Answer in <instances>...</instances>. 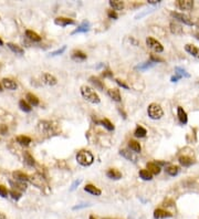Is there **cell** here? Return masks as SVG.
Returning <instances> with one entry per match:
<instances>
[{
    "mask_svg": "<svg viewBox=\"0 0 199 219\" xmlns=\"http://www.w3.org/2000/svg\"><path fill=\"white\" fill-rule=\"evenodd\" d=\"M170 217H173V214L166 212L164 209H156L154 212V218L156 219H165V218H170Z\"/></svg>",
    "mask_w": 199,
    "mask_h": 219,
    "instance_id": "cell-12",
    "label": "cell"
},
{
    "mask_svg": "<svg viewBox=\"0 0 199 219\" xmlns=\"http://www.w3.org/2000/svg\"><path fill=\"white\" fill-rule=\"evenodd\" d=\"M0 219H7V217H6L5 214H2V212H0Z\"/></svg>",
    "mask_w": 199,
    "mask_h": 219,
    "instance_id": "cell-51",
    "label": "cell"
},
{
    "mask_svg": "<svg viewBox=\"0 0 199 219\" xmlns=\"http://www.w3.org/2000/svg\"><path fill=\"white\" fill-rule=\"evenodd\" d=\"M178 162H179V164H180L182 166H184V167L192 166V164L195 163L194 159H192L190 156H187V155H183V156H180L178 158Z\"/></svg>",
    "mask_w": 199,
    "mask_h": 219,
    "instance_id": "cell-16",
    "label": "cell"
},
{
    "mask_svg": "<svg viewBox=\"0 0 199 219\" xmlns=\"http://www.w3.org/2000/svg\"><path fill=\"white\" fill-rule=\"evenodd\" d=\"M23 157H25V163L28 164L29 166H33L35 164V161H34V158L32 157V155H31L29 152H25V154H23Z\"/></svg>",
    "mask_w": 199,
    "mask_h": 219,
    "instance_id": "cell-37",
    "label": "cell"
},
{
    "mask_svg": "<svg viewBox=\"0 0 199 219\" xmlns=\"http://www.w3.org/2000/svg\"><path fill=\"white\" fill-rule=\"evenodd\" d=\"M81 95L83 96L84 100L92 104H98L101 102V98L98 96V94L92 88L88 85H82L81 86Z\"/></svg>",
    "mask_w": 199,
    "mask_h": 219,
    "instance_id": "cell-1",
    "label": "cell"
},
{
    "mask_svg": "<svg viewBox=\"0 0 199 219\" xmlns=\"http://www.w3.org/2000/svg\"><path fill=\"white\" fill-rule=\"evenodd\" d=\"M195 38H196L197 40H199V32H196V33H195Z\"/></svg>",
    "mask_w": 199,
    "mask_h": 219,
    "instance_id": "cell-52",
    "label": "cell"
},
{
    "mask_svg": "<svg viewBox=\"0 0 199 219\" xmlns=\"http://www.w3.org/2000/svg\"><path fill=\"white\" fill-rule=\"evenodd\" d=\"M25 35H27L30 40L34 41V42H39V41H41L40 35H39L38 33H35L34 31H32V30H27L25 31Z\"/></svg>",
    "mask_w": 199,
    "mask_h": 219,
    "instance_id": "cell-30",
    "label": "cell"
},
{
    "mask_svg": "<svg viewBox=\"0 0 199 219\" xmlns=\"http://www.w3.org/2000/svg\"><path fill=\"white\" fill-rule=\"evenodd\" d=\"M12 176L15 177V179L16 180H18V181H25V180H28L29 179L28 175L25 174V173H22V171H13Z\"/></svg>",
    "mask_w": 199,
    "mask_h": 219,
    "instance_id": "cell-28",
    "label": "cell"
},
{
    "mask_svg": "<svg viewBox=\"0 0 199 219\" xmlns=\"http://www.w3.org/2000/svg\"><path fill=\"white\" fill-rule=\"evenodd\" d=\"M66 50V45H63L62 48L61 49H58V50H56V51H53V52H51L50 53V56L51 57H56V56H60V54H62L64 51Z\"/></svg>",
    "mask_w": 199,
    "mask_h": 219,
    "instance_id": "cell-40",
    "label": "cell"
},
{
    "mask_svg": "<svg viewBox=\"0 0 199 219\" xmlns=\"http://www.w3.org/2000/svg\"><path fill=\"white\" fill-rule=\"evenodd\" d=\"M151 61L152 62H154V63H157V62H163V59H161V58H158V57H155V56H153L152 54L151 56Z\"/></svg>",
    "mask_w": 199,
    "mask_h": 219,
    "instance_id": "cell-44",
    "label": "cell"
},
{
    "mask_svg": "<svg viewBox=\"0 0 199 219\" xmlns=\"http://www.w3.org/2000/svg\"><path fill=\"white\" fill-rule=\"evenodd\" d=\"M8 132V127L7 125H0V134H2V135H6Z\"/></svg>",
    "mask_w": 199,
    "mask_h": 219,
    "instance_id": "cell-45",
    "label": "cell"
},
{
    "mask_svg": "<svg viewBox=\"0 0 199 219\" xmlns=\"http://www.w3.org/2000/svg\"><path fill=\"white\" fill-rule=\"evenodd\" d=\"M19 107H20L23 112H31V110H32V107L30 106V104L27 103L25 100H21V101L19 102Z\"/></svg>",
    "mask_w": 199,
    "mask_h": 219,
    "instance_id": "cell-39",
    "label": "cell"
},
{
    "mask_svg": "<svg viewBox=\"0 0 199 219\" xmlns=\"http://www.w3.org/2000/svg\"><path fill=\"white\" fill-rule=\"evenodd\" d=\"M180 79H182V78H180V76H179V75H177V74H175V75H173V76H171L170 81H171V82H177V81H178V80H180Z\"/></svg>",
    "mask_w": 199,
    "mask_h": 219,
    "instance_id": "cell-48",
    "label": "cell"
},
{
    "mask_svg": "<svg viewBox=\"0 0 199 219\" xmlns=\"http://www.w3.org/2000/svg\"><path fill=\"white\" fill-rule=\"evenodd\" d=\"M88 219H95V218H94L93 216H90V218H88Z\"/></svg>",
    "mask_w": 199,
    "mask_h": 219,
    "instance_id": "cell-56",
    "label": "cell"
},
{
    "mask_svg": "<svg viewBox=\"0 0 199 219\" xmlns=\"http://www.w3.org/2000/svg\"><path fill=\"white\" fill-rule=\"evenodd\" d=\"M185 51L188 52L190 56H192L194 58L199 59V48H197L196 45H192L190 43L185 45Z\"/></svg>",
    "mask_w": 199,
    "mask_h": 219,
    "instance_id": "cell-11",
    "label": "cell"
},
{
    "mask_svg": "<svg viewBox=\"0 0 199 219\" xmlns=\"http://www.w3.org/2000/svg\"><path fill=\"white\" fill-rule=\"evenodd\" d=\"M9 184L11 185V186L13 187V188H16V190H20V191H25V189H27V185L25 184V181H13V180H9Z\"/></svg>",
    "mask_w": 199,
    "mask_h": 219,
    "instance_id": "cell-23",
    "label": "cell"
},
{
    "mask_svg": "<svg viewBox=\"0 0 199 219\" xmlns=\"http://www.w3.org/2000/svg\"><path fill=\"white\" fill-rule=\"evenodd\" d=\"M39 130L41 132H50L52 131V124L49 121H41L39 122Z\"/></svg>",
    "mask_w": 199,
    "mask_h": 219,
    "instance_id": "cell-24",
    "label": "cell"
},
{
    "mask_svg": "<svg viewBox=\"0 0 199 219\" xmlns=\"http://www.w3.org/2000/svg\"><path fill=\"white\" fill-rule=\"evenodd\" d=\"M177 7L180 10L190 11L194 8V1H192V0H178L177 1Z\"/></svg>",
    "mask_w": 199,
    "mask_h": 219,
    "instance_id": "cell-6",
    "label": "cell"
},
{
    "mask_svg": "<svg viewBox=\"0 0 199 219\" xmlns=\"http://www.w3.org/2000/svg\"><path fill=\"white\" fill-rule=\"evenodd\" d=\"M1 84H2L3 89H7V90H10V91H15V90H17L18 89L17 82L13 81V80H11V79H8V78L2 79Z\"/></svg>",
    "mask_w": 199,
    "mask_h": 219,
    "instance_id": "cell-9",
    "label": "cell"
},
{
    "mask_svg": "<svg viewBox=\"0 0 199 219\" xmlns=\"http://www.w3.org/2000/svg\"><path fill=\"white\" fill-rule=\"evenodd\" d=\"M120 154H121L124 158H126L127 161H129V162H134V163H135V162L137 161L136 155H134L132 152L127 151V149H121V151H120Z\"/></svg>",
    "mask_w": 199,
    "mask_h": 219,
    "instance_id": "cell-21",
    "label": "cell"
},
{
    "mask_svg": "<svg viewBox=\"0 0 199 219\" xmlns=\"http://www.w3.org/2000/svg\"><path fill=\"white\" fill-rule=\"evenodd\" d=\"M165 171H166V173L169 176H176L179 173V167L176 166V165H169Z\"/></svg>",
    "mask_w": 199,
    "mask_h": 219,
    "instance_id": "cell-33",
    "label": "cell"
},
{
    "mask_svg": "<svg viewBox=\"0 0 199 219\" xmlns=\"http://www.w3.org/2000/svg\"><path fill=\"white\" fill-rule=\"evenodd\" d=\"M71 58L73 59L74 61H84L86 60V58H88V56H86L85 53L82 52L81 50H74L73 52H72V54H71Z\"/></svg>",
    "mask_w": 199,
    "mask_h": 219,
    "instance_id": "cell-20",
    "label": "cell"
},
{
    "mask_svg": "<svg viewBox=\"0 0 199 219\" xmlns=\"http://www.w3.org/2000/svg\"><path fill=\"white\" fill-rule=\"evenodd\" d=\"M170 16H171L173 18H175L176 20H178V21H180V22H183L184 25H194V22H192V19H190V18H189L187 15H185V13L175 12V11H173V12L170 13Z\"/></svg>",
    "mask_w": 199,
    "mask_h": 219,
    "instance_id": "cell-5",
    "label": "cell"
},
{
    "mask_svg": "<svg viewBox=\"0 0 199 219\" xmlns=\"http://www.w3.org/2000/svg\"><path fill=\"white\" fill-rule=\"evenodd\" d=\"M25 98H27L28 103L30 104V105H32V106H37V105H39V103H40V102H39V98L32 93H27Z\"/></svg>",
    "mask_w": 199,
    "mask_h": 219,
    "instance_id": "cell-27",
    "label": "cell"
},
{
    "mask_svg": "<svg viewBox=\"0 0 199 219\" xmlns=\"http://www.w3.org/2000/svg\"><path fill=\"white\" fill-rule=\"evenodd\" d=\"M80 184H81V179H78V180H75V181H74V183H73V184H72V186H71L70 190H71V191L74 190V189H75L76 187H78Z\"/></svg>",
    "mask_w": 199,
    "mask_h": 219,
    "instance_id": "cell-46",
    "label": "cell"
},
{
    "mask_svg": "<svg viewBox=\"0 0 199 219\" xmlns=\"http://www.w3.org/2000/svg\"><path fill=\"white\" fill-rule=\"evenodd\" d=\"M2 89H3L2 84H0V92H1V91H2Z\"/></svg>",
    "mask_w": 199,
    "mask_h": 219,
    "instance_id": "cell-53",
    "label": "cell"
},
{
    "mask_svg": "<svg viewBox=\"0 0 199 219\" xmlns=\"http://www.w3.org/2000/svg\"><path fill=\"white\" fill-rule=\"evenodd\" d=\"M146 44L149 49L154 51V52L161 53L164 51V47L161 45V43L159 41H157L156 39L152 38V37H147L146 38Z\"/></svg>",
    "mask_w": 199,
    "mask_h": 219,
    "instance_id": "cell-4",
    "label": "cell"
},
{
    "mask_svg": "<svg viewBox=\"0 0 199 219\" xmlns=\"http://www.w3.org/2000/svg\"><path fill=\"white\" fill-rule=\"evenodd\" d=\"M54 23L57 25H60V27H66V25H75V21L71 18H66V17H58L54 19Z\"/></svg>",
    "mask_w": 199,
    "mask_h": 219,
    "instance_id": "cell-7",
    "label": "cell"
},
{
    "mask_svg": "<svg viewBox=\"0 0 199 219\" xmlns=\"http://www.w3.org/2000/svg\"><path fill=\"white\" fill-rule=\"evenodd\" d=\"M146 134H147V131L144 129L143 126H137L136 130H135V132H134V136H135V137H139V139L145 137Z\"/></svg>",
    "mask_w": 199,
    "mask_h": 219,
    "instance_id": "cell-34",
    "label": "cell"
},
{
    "mask_svg": "<svg viewBox=\"0 0 199 219\" xmlns=\"http://www.w3.org/2000/svg\"><path fill=\"white\" fill-rule=\"evenodd\" d=\"M7 47L10 49V50L12 51L13 53H16V54H23V53H25V50H23L21 47H19V45L15 44V43L8 42L7 43Z\"/></svg>",
    "mask_w": 199,
    "mask_h": 219,
    "instance_id": "cell-26",
    "label": "cell"
},
{
    "mask_svg": "<svg viewBox=\"0 0 199 219\" xmlns=\"http://www.w3.org/2000/svg\"><path fill=\"white\" fill-rule=\"evenodd\" d=\"M106 176H107L108 178L114 179V180H117V179L122 178V173L117 171V169H115V168H110L107 171H106Z\"/></svg>",
    "mask_w": 199,
    "mask_h": 219,
    "instance_id": "cell-18",
    "label": "cell"
},
{
    "mask_svg": "<svg viewBox=\"0 0 199 219\" xmlns=\"http://www.w3.org/2000/svg\"><path fill=\"white\" fill-rule=\"evenodd\" d=\"M175 74L179 75L180 78H190V74L187 73L186 70L180 68V66H176V68H175Z\"/></svg>",
    "mask_w": 199,
    "mask_h": 219,
    "instance_id": "cell-36",
    "label": "cell"
},
{
    "mask_svg": "<svg viewBox=\"0 0 199 219\" xmlns=\"http://www.w3.org/2000/svg\"><path fill=\"white\" fill-rule=\"evenodd\" d=\"M8 194H9L8 189L6 188L5 186H2V185H0V197H2V198H7Z\"/></svg>",
    "mask_w": 199,
    "mask_h": 219,
    "instance_id": "cell-42",
    "label": "cell"
},
{
    "mask_svg": "<svg viewBox=\"0 0 199 219\" xmlns=\"http://www.w3.org/2000/svg\"><path fill=\"white\" fill-rule=\"evenodd\" d=\"M17 143L20 144L22 146H28L29 144L31 143V139L29 136H25V135H20L17 137Z\"/></svg>",
    "mask_w": 199,
    "mask_h": 219,
    "instance_id": "cell-29",
    "label": "cell"
},
{
    "mask_svg": "<svg viewBox=\"0 0 199 219\" xmlns=\"http://www.w3.org/2000/svg\"><path fill=\"white\" fill-rule=\"evenodd\" d=\"M146 167H147V171H148L152 175H158L159 173H161V166H159L156 162H151V163H147Z\"/></svg>",
    "mask_w": 199,
    "mask_h": 219,
    "instance_id": "cell-10",
    "label": "cell"
},
{
    "mask_svg": "<svg viewBox=\"0 0 199 219\" xmlns=\"http://www.w3.org/2000/svg\"><path fill=\"white\" fill-rule=\"evenodd\" d=\"M88 81H90V82H91V83L93 84V85L95 86L96 89H98V90H101V91L104 90V84H103V82H102V81L100 80L98 78H96V76H90Z\"/></svg>",
    "mask_w": 199,
    "mask_h": 219,
    "instance_id": "cell-25",
    "label": "cell"
},
{
    "mask_svg": "<svg viewBox=\"0 0 199 219\" xmlns=\"http://www.w3.org/2000/svg\"><path fill=\"white\" fill-rule=\"evenodd\" d=\"M0 45H3V41L1 39H0Z\"/></svg>",
    "mask_w": 199,
    "mask_h": 219,
    "instance_id": "cell-54",
    "label": "cell"
},
{
    "mask_svg": "<svg viewBox=\"0 0 199 219\" xmlns=\"http://www.w3.org/2000/svg\"><path fill=\"white\" fill-rule=\"evenodd\" d=\"M196 25H197V28H199V20H198V21H197V22H196Z\"/></svg>",
    "mask_w": 199,
    "mask_h": 219,
    "instance_id": "cell-55",
    "label": "cell"
},
{
    "mask_svg": "<svg viewBox=\"0 0 199 219\" xmlns=\"http://www.w3.org/2000/svg\"><path fill=\"white\" fill-rule=\"evenodd\" d=\"M10 195H11V197H12V199H15V200H19V199L21 198V193L18 190H15V189H12V190L10 191Z\"/></svg>",
    "mask_w": 199,
    "mask_h": 219,
    "instance_id": "cell-41",
    "label": "cell"
},
{
    "mask_svg": "<svg viewBox=\"0 0 199 219\" xmlns=\"http://www.w3.org/2000/svg\"><path fill=\"white\" fill-rule=\"evenodd\" d=\"M169 29H170V32L175 35H182L183 34V28L182 25H179L176 22H171L169 25Z\"/></svg>",
    "mask_w": 199,
    "mask_h": 219,
    "instance_id": "cell-22",
    "label": "cell"
},
{
    "mask_svg": "<svg viewBox=\"0 0 199 219\" xmlns=\"http://www.w3.org/2000/svg\"><path fill=\"white\" fill-rule=\"evenodd\" d=\"M116 83L119 84L120 86H122V88H124V89H126V90H127V89H129V86H127V84H125L123 82V81H121V80H119V79H116Z\"/></svg>",
    "mask_w": 199,
    "mask_h": 219,
    "instance_id": "cell-47",
    "label": "cell"
},
{
    "mask_svg": "<svg viewBox=\"0 0 199 219\" xmlns=\"http://www.w3.org/2000/svg\"><path fill=\"white\" fill-rule=\"evenodd\" d=\"M107 16H108V18H111V19H117V18H119V15L114 10H108Z\"/></svg>",
    "mask_w": 199,
    "mask_h": 219,
    "instance_id": "cell-43",
    "label": "cell"
},
{
    "mask_svg": "<svg viewBox=\"0 0 199 219\" xmlns=\"http://www.w3.org/2000/svg\"><path fill=\"white\" fill-rule=\"evenodd\" d=\"M42 81H43V83L47 84V85H49V86H53L58 83V80H57L56 76L50 74V73H43Z\"/></svg>",
    "mask_w": 199,
    "mask_h": 219,
    "instance_id": "cell-8",
    "label": "cell"
},
{
    "mask_svg": "<svg viewBox=\"0 0 199 219\" xmlns=\"http://www.w3.org/2000/svg\"><path fill=\"white\" fill-rule=\"evenodd\" d=\"M76 162L82 166H90L94 162V156L91 152L88 151H80L76 154Z\"/></svg>",
    "mask_w": 199,
    "mask_h": 219,
    "instance_id": "cell-2",
    "label": "cell"
},
{
    "mask_svg": "<svg viewBox=\"0 0 199 219\" xmlns=\"http://www.w3.org/2000/svg\"><path fill=\"white\" fill-rule=\"evenodd\" d=\"M96 123L102 124L107 131H114V129H115L114 125L112 124V122L110 120H107V118H104V120H101V121H96Z\"/></svg>",
    "mask_w": 199,
    "mask_h": 219,
    "instance_id": "cell-32",
    "label": "cell"
},
{
    "mask_svg": "<svg viewBox=\"0 0 199 219\" xmlns=\"http://www.w3.org/2000/svg\"><path fill=\"white\" fill-rule=\"evenodd\" d=\"M129 147L134 152V153H141L142 151V146L138 142L136 141H129Z\"/></svg>",
    "mask_w": 199,
    "mask_h": 219,
    "instance_id": "cell-31",
    "label": "cell"
},
{
    "mask_svg": "<svg viewBox=\"0 0 199 219\" xmlns=\"http://www.w3.org/2000/svg\"><path fill=\"white\" fill-rule=\"evenodd\" d=\"M90 27H91V25H90V22L88 21H83V22L81 23L80 25H79L78 28L75 29V30L72 32V34H76V33H85L88 32V30H90Z\"/></svg>",
    "mask_w": 199,
    "mask_h": 219,
    "instance_id": "cell-14",
    "label": "cell"
},
{
    "mask_svg": "<svg viewBox=\"0 0 199 219\" xmlns=\"http://www.w3.org/2000/svg\"><path fill=\"white\" fill-rule=\"evenodd\" d=\"M103 76H113V73H112L111 71H105V72L103 73Z\"/></svg>",
    "mask_w": 199,
    "mask_h": 219,
    "instance_id": "cell-49",
    "label": "cell"
},
{
    "mask_svg": "<svg viewBox=\"0 0 199 219\" xmlns=\"http://www.w3.org/2000/svg\"><path fill=\"white\" fill-rule=\"evenodd\" d=\"M159 2H161V0H148V3H152V5H157Z\"/></svg>",
    "mask_w": 199,
    "mask_h": 219,
    "instance_id": "cell-50",
    "label": "cell"
},
{
    "mask_svg": "<svg viewBox=\"0 0 199 219\" xmlns=\"http://www.w3.org/2000/svg\"><path fill=\"white\" fill-rule=\"evenodd\" d=\"M147 114H148L149 118L152 120H159V118L163 117L164 115V111L159 104L157 103H151L147 107Z\"/></svg>",
    "mask_w": 199,
    "mask_h": 219,
    "instance_id": "cell-3",
    "label": "cell"
},
{
    "mask_svg": "<svg viewBox=\"0 0 199 219\" xmlns=\"http://www.w3.org/2000/svg\"><path fill=\"white\" fill-rule=\"evenodd\" d=\"M154 64H155V63L149 61V62H145V63H143V64H138V66H135V69H136V70L144 71V70H147V69L152 68V66H154Z\"/></svg>",
    "mask_w": 199,
    "mask_h": 219,
    "instance_id": "cell-38",
    "label": "cell"
},
{
    "mask_svg": "<svg viewBox=\"0 0 199 219\" xmlns=\"http://www.w3.org/2000/svg\"><path fill=\"white\" fill-rule=\"evenodd\" d=\"M139 177H141L143 180H152V179H153V175H152L147 169H141V171H139Z\"/></svg>",
    "mask_w": 199,
    "mask_h": 219,
    "instance_id": "cell-35",
    "label": "cell"
},
{
    "mask_svg": "<svg viewBox=\"0 0 199 219\" xmlns=\"http://www.w3.org/2000/svg\"><path fill=\"white\" fill-rule=\"evenodd\" d=\"M107 94L108 96L115 102H121L122 101V96H121V93H120V90L117 89H110L107 91Z\"/></svg>",
    "mask_w": 199,
    "mask_h": 219,
    "instance_id": "cell-17",
    "label": "cell"
},
{
    "mask_svg": "<svg viewBox=\"0 0 199 219\" xmlns=\"http://www.w3.org/2000/svg\"><path fill=\"white\" fill-rule=\"evenodd\" d=\"M177 116H178L179 122L182 124H187L188 122V116H187V113L182 106H178L177 107Z\"/></svg>",
    "mask_w": 199,
    "mask_h": 219,
    "instance_id": "cell-15",
    "label": "cell"
},
{
    "mask_svg": "<svg viewBox=\"0 0 199 219\" xmlns=\"http://www.w3.org/2000/svg\"><path fill=\"white\" fill-rule=\"evenodd\" d=\"M84 190H85L86 193H88V194L94 195V196H101V194H102L101 189H98L97 187L92 184H86L85 187H84Z\"/></svg>",
    "mask_w": 199,
    "mask_h": 219,
    "instance_id": "cell-13",
    "label": "cell"
},
{
    "mask_svg": "<svg viewBox=\"0 0 199 219\" xmlns=\"http://www.w3.org/2000/svg\"><path fill=\"white\" fill-rule=\"evenodd\" d=\"M108 3H110V7L112 8V10L114 11L123 10L124 9V2L121 1V0H110Z\"/></svg>",
    "mask_w": 199,
    "mask_h": 219,
    "instance_id": "cell-19",
    "label": "cell"
}]
</instances>
